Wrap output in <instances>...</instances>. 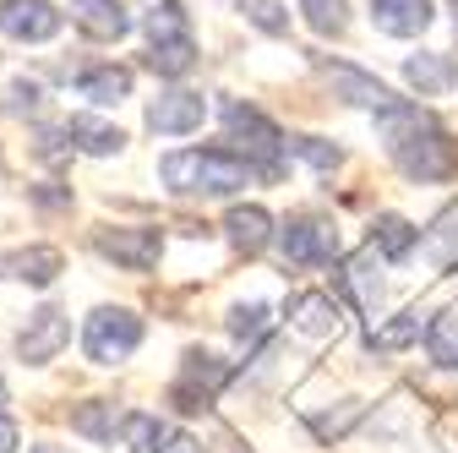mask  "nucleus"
Masks as SVG:
<instances>
[{
    "mask_svg": "<svg viewBox=\"0 0 458 453\" xmlns=\"http://www.w3.org/2000/svg\"><path fill=\"white\" fill-rule=\"evenodd\" d=\"M72 338V322H66V312L61 306H38L33 317H28V328L17 333V355L28 361V366H44V361H55L61 355V345Z\"/></svg>",
    "mask_w": 458,
    "mask_h": 453,
    "instance_id": "8",
    "label": "nucleus"
},
{
    "mask_svg": "<svg viewBox=\"0 0 458 453\" xmlns=\"http://www.w3.org/2000/svg\"><path fill=\"white\" fill-rule=\"evenodd\" d=\"M148 38H153V44H164V38H191V28H186V6H181V0H164L158 12H148Z\"/></svg>",
    "mask_w": 458,
    "mask_h": 453,
    "instance_id": "25",
    "label": "nucleus"
},
{
    "mask_svg": "<svg viewBox=\"0 0 458 453\" xmlns=\"http://www.w3.org/2000/svg\"><path fill=\"white\" fill-rule=\"evenodd\" d=\"M267 306L262 301H251V306H235V312H229V333H235L241 338V345H257V338L267 333Z\"/></svg>",
    "mask_w": 458,
    "mask_h": 453,
    "instance_id": "29",
    "label": "nucleus"
},
{
    "mask_svg": "<svg viewBox=\"0 0 458 453\" xmlns=\"http://www.w3.org/2000/svg\"><path fill=\"white\" fill-rule=\"evenodd\" d=\"M431 17H437L431 0H371V22L387 38H415L431 28Z\"/></svg>",
    "mask_w": 458,
    "mask_h": 453,
    "instance_id": "11",
    "label": "nucleus"
},
{
    "mask_svg": "<svg viewBox=\"0 0 458 453\" xmlns=\"http://www.w3.org/2000/svg\"><path fill=\"white\" fill-rule=\"evenodd\" d=\"M360 415V405H344L338 415H317L311 426H317V437H344V432H350V421Z\"/></svg>",
    "mask_w": 458,
    "mask_h": 453,
    "instance_id": "32",
    "label": "nucleus"
},
{
    "mask_svg": "<svg viewBox=\"0 0 458 453\" xmlns=\"http://www.w3.org/2000/svg\"><path fill=\"white\" fill-rule=\"evenodd\" d=\"M72 22L98 44H114V38L131 33V12L121 0H72Z\"/></svg>",
    "mask_w": 458,
    "mask_h": 453,
    "instance_id": "12",
    "label": "nucleus"
},
{
    "mask_svg": "<svg viewBox=\"0 0 458 453\" xmlns=\"http://www.w3.org/2000/svg\"><path fill=\"white\" fill-rule=\"evenodd\" d=\"M202 121H208V98L202 93H186V88H175V93H164V98L148 104V126L158 137H186Z\"/></svg>",
    "mask_w": 458,
    "mask_h": 453,
    "instance_id": "9",
    "label": "nucleus"
},
{
    "mask_svg": "<svg viewBox=\"0 0 458 453\" xmlns=\"http://www.w3.org/2000/svg\"><path fill=\"white\" fill-rule=\"evenodd\" d=\"M121 437L131 453H164V421L158 415H142V410H131V415H121Z\"/></svg>",
    "mask_w": 458,
    "mask_h": 453,
    "instance_id": "21",
    "label": "nucleus"
},
{
    "mask_svg": "<svg viewBox=\"0 0 458 453\" xmlns=\"http://www.w3.org/2000/svg\"><path fill=\"white\" fill-rule=\"evenodd\" d=\"M344 285L355 290V301H360L366 312H377V306H382V278L371 273V262H366V257H360V262H350V268H344Z\"/></svg>",
    "mask_w": 458,
    "mask_h": 453,
    "instance_id": "27",
    "label": "nucleus"
},
{
    "mask_svg": "<svg viewBox=\"0 0 458 453\" xmlns=\"http://www.w3.org/2000/svg\"><path fill=\"white\" fill-rule=\"evenodd\" d=\"M224 126H229V142H241V158L251 153L257 175L262 181H278V153H284V132L251 104H229L224 109Z\"/></svg>",
    "mask_w": 458,
    "mask_h": 453,
    "instance_id": "3",
    "label": "nucleus"
},
{
    "mask_svg": "<svg viewBox=\"0 0 458 453\" xmlns=\"http://www.w3.org/2000/svg\"><path fill=\"white\" fill-rule=\"evenodd\" d=\"M393 158L410 181H453L458 175V142L442 132V126H415L410 137L393 142Z\"/></svg>",
    "mask_w": 458,
    "mask_h": 453,
    "instance_id": "2",
    "label": "nucleus"
},
{
    "mask_svg": "<svg viewBox=\"0 0 458 453\" xmlns=\"http://www.w3.org/2000/svg\"><path fill=\"white\" fill-rule=\"evenodd\" d=\"M0 33H12L22 44H44L61 33V12L49 0H0Z\"/></svg>",
    "mask_w": 458,
    "mask_h": 453,
    "instance_id": "10",
    "label": "nucleus"
},
{
    "mask_svg": "<svg viewBox=\"0 0 458 453\" xmlns=\"http://www.w3.org/2000/svg\"><path fill=\"white\" fill-rule=\"evenodd\" d=\"M12 268H17V278L22 285H55V278H61V252L55 246H28V252H17L12 257Z\"/></svg>",
    "mask_w": 458,
    "mask_h": 453,
    "instance_id": "20",
    "label": "nucleus"
},
{
    "mask_svg": "<svg viewBox=\"0 0 458 453\" xmlns=\"http://www.w3.org/2000/svg\"><path fill=\"white\" fill-rule=\"evenodd\" d=\"M301 17L311 22V33L338 38L344 28H350V0H301Z\"/></svg>",
    "mask_w": 458,
    "mask_h": 453,
    "instance_id": "23",
    "label": "nucleus"
},
{
    "mask_svg": "<svg viewBox=\"0 0 458 453\" xmlns=\"http://www.w3.org/2000/svg\"><path fill=\"white\" fill-rule=\"evenodd\" d=\"M137 345H142V317L126 312V306H98V312L88 317V328H82V350H88V361H98V366L126 361Z\"/></svg>",
    "mask_w": 458,
    "mask_h": 453,
    "instance_id": "4",
    "label": "nucleus"
},
{
    "mask_svg": "<svg viewBox=\"0 0 458 453\" xmlns=\"http://www.w3.org/2000/svg\"><path fill=\"white\" fill-rule=\"evenodd\" d=\"M0 453H17V426L0 415Z\"/></svg>",
    "mask_w": 458,
    "mask_h": 453,
    "instance_id": "33",
    "label": "nucleus"
},
{
    "mask_svg": "<svg viewBox=\"0 0 458 453\" xmlns=\"http://www.w3.org/2000/svg\"><path fill=\"white\" fill-rule=\"evenodd\" d=\"M415 333H420V312H404L398 322H387L382 333H371V345H377V350H398V345H410Z\"/></svg>",
    "mask_w": 458,
    "mask_h": 453,
    "instance_id": "31",
    "label": "nucleus"
},
{
    "mask_svg": "<svg viewBox=\"0 0 458 453\" xmlns=\"http://www.w3.org/2000/svg\"><path fill=\"white\" fill-rule=\"evenodd\" d=\"M224 235H229V246L235 252H262L267 241H273V218H267V208H229V218H224Z\"/></svg>",
    "mask_w": 458,
    "mask_h": 453,
    "instance_id": "15",
    "label": "nucleus"
},
{
    "mask_svg": "<svg viewBox=\"0 0 458 453\" xmlns=\"http://www.w3.org/2000/svg\"><path fill=\"white\" fill-rule=\"evenodd\" d=\"M327 77H333V88H338V98H344V104H360V109H387V104H393V88H387L382 77H371V72H355V66H327Z\"/></svg>",
    "mask_w": 458,
    "mask_h": 453,
    "instance_id": "13",
    "label": "nucleus"
},
{
    "mask_svg": "<svg viewBox=\"0 0 458 453\" xmlns=\"http://www.w3.org/2000/svg\"><path fill=\"white\" fill-rule=\"evenodd\" d=\"M191 448H197V442H191V437H175V442H169V448H164V453H191Z\"/></svg>",
    "mask_w": 458,
    "mask_h": 453,
    "instance_id": "34",
    "label": "nucleus"
},
{
    "mask_svg": "<svg viewBox=\"0 0 458 453\" xmlns=\"http://www.w3.org/2000/svg\"><path fill=\"white\" fill-rule=\"evenodd\" d=\"M284 153H301L311 169H322V175H333V169H338V148L333 142H322V137H290V142H284Z\"/></svg>",
    "mask_w": 458,
    "mask_h": 453,
    "instance_id": "28",
    "label": "nucleus"
},
{
    "mask_svg": "<svg viewBox=\"0 0 458 453\" xmlns=\"http://www.w3.org/2000/svg\"><path fill=\"white\" fill-rule=\"evenodd\" d=\"M66 142H77V148L93 153V158H109V153L126 148V132H121V126H104V121H93V115H72V121H66Z\"/></svg>",
    "mask_w": 458,
    "mask_h": 453,
    "instance_id": "16",
    "label": "nucleus"
},
{
    "mask_svg": "<svg viewBox=\"0 0 458 453\" xmlns=\"http://www.w3.org/2000/svg\"><path fill=\"white\" fill-rule=\"evenodd\" d=\"M404 82H410L415 93L437 98V93H447V88L458 82V66H453V55L426 49V55H410V61H404Z\"/></svg>",
    "mask_w": 458,
    "mask_h": 453,
    "instance_id": "14",
    "label": "nucleus"
},
{
    "mask_svg": "<svg viewBox=\"0 0 458 453\" xmlns=\"http://www.w3.org/2000/svg\"><path fill=\"white\" fill-rule=\"evenodd\" d=\"M224 382H229V366L218 355H208V350H191L186 366H181V377H175V388H169V405H175L181 415H197V410L213 405V393Z\"/></svg>",
    "mask_w": 458,
    "mask_h": 453,
    "instance_id": "5",
    "label": "nucleus"
},
{
    "mask_svg": "<svg viewBox=\"0 0 458 453\" xmlns=\"http://www.w3.org/2000/svg\"><path fill=\"white\" fill-rule=\"evenodd\" d=\"M72 426H77L82 437H93V442H114V432H121V415H114V405L93 399V405H77V410H72Z\"/></svg>",
    "mask_w": 458,
    "mask_h": 453,
    "instance_id": "22",
    "label": "nucleus"
},
{
    "mask_svg": "<svg viewBox=\"0 0 458 453\" xmlns=\"http://www.w3.org/2000/svg\"><path fill=\"white\" fill-rule=\"evenodd\" d=\"M426 350H431L437 366H453V372H458V317H437V322H431Z\"/></svg>",
    "mask_w": 458,
    "mask_h": 453,
    "instance_id": "26",
    "label": "nucleus"
},
{
    "mask_svg": "<svg viewBox=\"0 0 458 453\" xmlns=\"http://www.w3.org/2000/svg\"><path fill=\"white\" fill-rule=\"evenodd\" d=\"M278 246H284V257L301 262V268H327L338 257V230L327 218H317V213H295L278 230Z\"/></svg>",
    "mask_w": 458,
    "mask_h": 453,
    "instance_id": "6",
    "label": "nucleus"
},
{
    "mask_svg": "<svg viewBox=\"0 0 458 453\" xmlns=\"http://www.w3.org/2000/svg\"><path fill=\"white\" fill-rule=\"evenodd\" d=\"M241 12H246V22H257L262 33H290V12L278 6V0H241Z\"/></svg>",
    "mask_w": 458,
    "mask_h": 453,
    "instance_id": "30",
    "label": "nucleus"
},
{
    "mask_svg": "<svg viewBox=\"0 0 458 453\" xmlns=\"http://www.w3.org/2000/svg\"><path fill=\"white\" fill-rule=\"evenodd\" d=\"M0 405H6V388H0Z\"/></svg>",
    "mask_w": 458,
    "mask_h": 453,
    "instance_id": "36",
    "label": "nucleus"
},
{
    "mask_svg": "<svg viewBox=\"0 0 458 453\" xmlns=\"http://www.w3.org/2000/svg\"><path fill=\"white\" fill-rule=\"evenodd\" d=\"M295 322L322 338V333L338 328V301H333V295H301V301H295Z\"/></svg>",
    "mask_w": 458,
    "mask_h": 453,
    "instance_id": "24",
    "label": "nucleus"
},
{
    "mask_svg": "<svg viewBox=\"0 0 458 453\" xmlns=\"http://www.w3.org/2000/svg\"><path fill=\"white\" fill-rule=\"evenodd\" d=\"M415 241H420V230L410 218H398V213H382L377 224H371V246L387 257V262H404L410 252H415Z\"/></svg>",
    "mask_w": 458,
    "mask_h": 453,
    "instance_id": "17",
    "label": "nucleus"
},
{
    "mask_svg": "<svg viewBox=\"0 0 458 453\" xmlns=\"http://www.w3.org/2000/svg\"><path fill=\"white\" fill-rule=\"evenodd\" d=\"M28 453H66V448H49V442H38V448H28Z\"/></svg>",
    "mask_w": 458,
    "mask_h": 453,
    "instance_id": "35",
    "label": "nucleus"
},
{
    "mask_svg": "<svg viewBox=\"0 0 458 453\" xmlns=\"http://www.w3.org/2000/svg\"><path fill=\"white\" fill-rule=\"evenodd\" d=\"M77 93L93 104H121V98H131V72L126 66H93L77 77Z\"/></svg>",
    "mask_w": 458,
    "mask_h": 453,
    "instance_id": "18",
    "label": "nucleus"
},
{
    "mask_svg": "<svg viewBox=\"0 0 458 453\" xmlns=\"http://www.w3.org/2000/svg\"><path fill=\"white\" fill-rule=\"evenodd\" d=\"M93 246H98L109 262H121V268H131V273H148V268L158 262L164 235L153 230V224H114V230H98V235H93Z\"/></svg>",
    "mask_w": 458,
    "mask_h": 453,
    "instance_id": "7",
    "label": "nucleus"
},
{
    "mask_svg": "<svg viewBox=\"0 0 458 453\" xmlns=\"http://www.w3.org/2000/svg\"><path fill=\"white\" fill-rule=\"evenodd\" d=\"M191 66H197V44H191V38L148 44V72H158V77H186Z\"/></svg>",
    "mask_w": 458,
    "mask_h": 453,
    "instance_id": "19",
    "label": "nucleus"
},
{
    "mask_svg": "<svg viewBox=\"0 0 458 453\" xmlns=\"http://www.w3.org/2000/svg\"><path fill=\"white\" fill-rule=\"evenodd\" d=\"M158 175L169 192H208V197H229V192H241L257 175V164L241 158L235 148H186V153H169L158 164Z\"/></svg>",
    "mask_w": 458,
    "mask_h": 453,
    "instance_id": "1",
    "label": "nucleus"
}]
</instances>
